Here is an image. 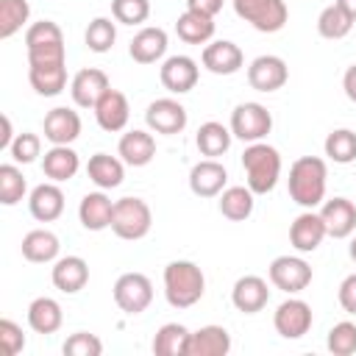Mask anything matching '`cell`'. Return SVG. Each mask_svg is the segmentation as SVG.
I'll use <instances>...</instances> for the list:
<instances>
[{
    "instance_id": "1",
    "label": "cell",
    "mask_w": 356,
    "mask_h": 356,
    "mask_svg": "<svg viewBox=\"0 0 356 356\" xmlns=\"http://www.w3.org/2000/svg\"><path fill=\"white\" fill-rule=\"evenodd\" d=\"M325 178H328V167L320 156H300L292 161L289 167V197L303 206V209H314L325 200Z\"/></svg>"
},
{
    "instance_id": "2",
    "label": "cell",
    "mask_w": 356,
    "mask_h": 356,
    "mask_svg": "<svg viewBox=\"0 0 356 356\" xmlns=\"http://www.w3.org/2000/svg\"><path fill=\"white\" fill-rule=\"evenodd\" d=\"M206 292L203 270L195 261L178 259L164 267V298L172 309H189L195 306Z\"/></svg>"
},
{
    "instance_id": "3",
    "label": "cell",
    "mask_w": 356,
    "mask_h": 356,
    "mask_svg": "<svg viewBox=\"0 0 356 356\" xmlns=\"http://www.w3.org/2000/svg\"><path fill=\"white\" fill-rule=\"evenodd\" d=\"M242 167H245L248 186L253 195L273 192L281 178V156L267 142H250L242 153Z\"/></svg>"
},
{
    "instance_id": "4",
    "label": "cell",
    "mask_w": 356,
    "mask_h": 356,
    "mask_svg": "<svg viewBox=\"0 0 356 356\" xmlns=\"http://www.w3.org/2000/svg\"><path fill=\"white\" fill-rule=\"evenodd\" d=\"M150 225H153V214H150V206L142 197H120V200H114L111 231L120 239L136 242V239L147 236Z\"/></svg>"
},
{
    "instance_id": "5",
    "label": "cell",
    "mask_w": 356,
    "mask_h": 356,
    "mask_svg": "<svg viewBox=\"0 0 356 356\" xmlns=\"http://www.w3.org/2000/svg\"><path fill=\"white\" fill-rule=\"evenodd\" d=\"M234 11L261 33L281 31L289 17L284 0H234Z\"/></svg>"
},
{
    "instance_id": "6",
    "label": "cell",
    "mask_w": 356,
    "mask_h": 356,
    "mask_svg": "<svg viewBox=\"0 0 356 356\" xmlns=\"http://www.w3.org/2000/svg\"><path fill=\"white\" fill-rule=\"evenodd\" d=\"M231 134L242 142H261L273 128V114L261 103H239L231 111Z\"/></svg>"
},
{
    "instance_id": "7",
    "label": "cell",
    "mask_w": 356,
    "mask_h": 356,
    "mask_svg": "<svg viewBox=\"0 0 356 356\" xmlns=\"http://www.w3.org/2000/svg\"><path fill=\"white\" fill-rule=\"evenodd\" d=\"M114 303L125 314H142L153 303V284L145 273H122L114 281Z\"/></svg>"
},
{
    "instance_id": "8",
    "label": "cell",
    "mask_w": 356,
    "mask_h": 356,
    "mask_svg": "<svg viewBox=\"0 0 356 356\" xmlns=\"http://www.w3.org/2000/svg\"><path fill=\"white\" fill-rule=\"evenodd\" d=\"M270 284L281 292H303L309 284H312V267L300 259V256H275L270 261Z\"/></svg>"
},
{
    "instance_id": "9",
    "label": "cell",
    "mask_w": 356,
    "mask_h": 356,
    "mask_svg": "<svg viewBox=\"0 0 356 356\" xmlns=\"http://www.w3.org/2000/svg\"><path fill=\"white\" fill-rule=\"evenodd\" d=\"M273 325L284 339H300L312 328V306L300 298H289L275 309Z\"/></svg>"
},
{
    "instance_id": "10",
    "label": "cell",
    "mask_w": 356,
    "mask_h": 356,
    "mask_svg": "<svg viewBox=\"0 0 356 356\" xmlns=\"http://www.w3.org/2000/svg\"><path fill=\"white\" fill-rule=\"evenodd\" d=\"M159 78H161V86L167 92L186 95L197 86L200 70H197V61L189 58V56H170V58H164V64L159 70Z\"/></svg>"
},
{
    "instance_id": "11",
    "label": "cell",
    "mask_w": 356,
    "mask_h": 356,
    "mask_svg": "<svg viewBox=\"0 0 356 356\" xmlns=\"http://www.w3.org/2000/svg\"><path fill=\"white\" fill-rule=\"evenodd\" d=\"M289 81V67L281 56H259L248 67V83L256 92H278Z\"/></svg>"
},
{
    "instance_id": "12",
    "label": "cell",
    "mask_w": 356,
    "mask_h": 356,
    "mask_svg": "<svg viewBox=\"0 0 356 356\" xmlns=\"http://www.w3.org/2000/svg\"><path fill=\"white\" fill-rule=\"evenodd\" d=\"M186 108L172 100V97H159L147 106L145 111V122L150 131L156 134H164V136H172V134H181L186 128Z\"/></svg>"
},
{
    "instance_id": "13",
    "label": "cell",
    "mask_w": 356,
    "mask_h": 356,
    "mask_svg": "<svg viewBox=\"0 0 356 356\" xmlns=\"http://www.w3.org/2000/svg\"><path fill=\"white\" fill-rule=\"evenodd\" d=\"M111 89L108 83V75L97 67H86L81 72H75V78L70 81V95H72V103L81 106V108H95L97 100Z\"/></svg>"
},
{
    "instance_id": "14",
    "label": "cell",
    "mask_w": 356,
    "mask_h": 356,
    "mask_svg": "<svg viewBox=\"0 0 356 356\" xmlns=\"http://www.w3.org/2000/svg\"><path fill=\"white\" fill-rule=\"evenodd\" d=\"M200 61L209 72L214 75H234L242 70L245 64V56L239 50V44L228 42V39H217V42H209L200 53Z\"/></svg>"
},
{
    "instance_id": "15",
    "label": "cell",
    "mask_w": 356,
    "mask_h": 356,
    "mask_svg": "<svg viewBox=\"0 0 356 356\" xmlns=\"http://www.w3.org/2000/svg\"><path fill=\"white\" fill-rule=\"evenodd\" d=\"M325 236H328V234H325V222H323V217L314 214L312 209H306L303 214H298V217L292 220V225H289V242H292V248H295L298 253H312V250H317Z\"/></svg>"
},
{
    "instance_id": "16",
    "label": "cell",
    "mask_w": 356,
    "mask_h": 356,
    "mask_svg": "<svg viewBox=\"0 0 356 356\" xmlns=\"http://www.w3.org/2000/svg\"><path fill=\"white\" fill-rule=\"evenodd\" d=\"M228 184V170L217 159H203L189 170V189L197 197H217Z\"/></svg>"
},
{
    "instance_id": "17",
    "label": "cell",
    "mask_w": 356,
    "mask_h": 356,
    "mask_svg": "<svg viewBox=\"0 0 356 356\" xmlns=\"http://www.w3.org/2000/svg\"><path fill=\"white\" fill-rule=\"evenodd\" d=\"M81 136V117L67 106H56L44 114V139L50 145H72Z\"/></svg>"
},
{
    "instance_id": "18",
    "label": "cell",
    "mask_w": 356,
    "mask_h": 356,
    "mask_svg": "<svg viewBox=\"0 0 356 356\" xmlns=\"http://www.w3.org/2000/svg\"><path fill=\"white\" fill-rule=\"evenodd\" d=\"M28 209H31V217L39 220V222L58 220L61 211H64V192H61V186L56 181L33 186L31 195H28Z\"/></svg>"
},
{
    "instance_id": "19",
    "label": "cell",
    "mask_w": 356,
    "mask_h": 356,
    "mask_svg": "<svg viewBox=\"0 0 356 356\" xmlns=\"http://www.w3.org/2000/svg\"><path fill=\"white\" fill-rule=\"evenodd\" d=\"M267 300H270V286H267V281L261 275H242V278H236V284L231 289V303L239 312L256 314V312H261L267 306Z\"/></svg>"
},
{
    "instance_id": "20",
    "label": "cell",
    "mask_w": 356,
    "mask_h": 356,
    "mask_svg": "<svg viewBox=\"0 0 356 356\" xmlns=\"http://www.w3.org/2000/svg\"><path fill=\"white\" fill-rule=\"evenodd\" d=\"M320 217L325 222V234L334 239H345L356 231V206L348 197H331L323 203Z\"/></svg>"
},
{
    "instance_id": "21",
    "label": "cell",
    "mask_w": 356,
    "mask_h": 356,
    "mask_svg": "<svg viewBox=\"0 0 356 356\" xmlns=\"http://www.w3.org/2000/svg\"><path fill=\"white\" fill-rule=\"evenodd\" d=\"M128 117H131V108H128V97L120 92V89H108L97 106H95V120L103 131L108 134H117L128 125Z\"/></svg>"
},
{
    "instance_id": "22",
    "label": "cell",
    "mask_w": 356,
    "mask_h": 356,
    "mask_svg": "<svg viewBox=\"0 0 356 356\" xmlns=\"http://www.w3.org/2000/svg\"><path fill=\"white\" fill-rule=\"evenodd\" d=\"M50 281L56 289L67 292V295H75L86 286L89 281V264L81 259V256H61L56 259L53 264V273H50Z\"/></svg>"
},
{
    "instance_id": "23",
    "label": "cell",
    "mask_w": 356,
    "mask_h": 356,
    "mask_svg": "<svg viewBox=\"0 0 356 356\" xmlns=\"http://www.w3.org/2000/svg\"><path fill=\"white\" fill-rule=\"evenodd\" d=\"M128 53L136 64H156L167 53V31L156 28V25H147V28L136 31V36L131 39Z\"/></svg>"
},
{
    "instance_id": "24",
    "label": "cell",
    "mask_w": 356,
    "mask_h": 356,
    "mask_svg": "<svg viewBox=\"0 0 356 356\" xmlns=\"http://www.w3.org/2000/svg\"><path fill=\"white\" fill-rule=\"evenodd\" d=\"M117 153H120V159H122L128 167H145V164H150L153 156H156V139H153V134L134 128V131H128V134L120 136Z\"/></svg>"
},
{
    "instance_id": "25",
    "label": "cell",
    "mask_w": 356,
    "mask_h": 356,
    "mask_svg": "<svg viewBox=\"0 0 356 356\" xmlns=\"http://www.w3.org/2000/svg\"><path fill=\"white\" fill-rule=\"evenodd\" d=\"M111 214H114V203L111 197L100 189V192H89L83 195L81 206H78V220L86 231H103L111 228Z\"/></svg>"
},
{
    "instance_id": "26",
    "label": "cell",
    "mask_w": 356,
    "mask_h": 356,
    "mask_svg": "<svg viewBox=\"0 0 356 356\" xmlns=\"http://www.w3.org/2000/svg\"><path fill=\"white\" fill-rule=\"evenodd\" d=\"M78 167H81V159L70 145H53L42 156V172L56 184L70 181L78 172Z\"/></svg>"
},
{
    "instance_id": "27",
    "label": "cell",
    "mask_w": 356,
    "mask_h": 356,
    "mask_svg": "<svg viewBox=\"0 0 356 356\" xmlns=\"http://www.w3.org/2000/svg\"><path fill=\"white\" fill-rule=\"evenodd\" d=\"M58 250H61V242L53 231L47 228H33L22 236V256L33 264H50L58 259Z\"/></svg>"
},
{
    "instance_id": "28",
    "label": "cell",
    "mask_w": 356,
    "mask_h": 356,
    "mask_svg": "<svg viewBox=\"0 0 356 356\" xmlns=\"http://www.w3.org/2000/svg\"><path fill=\"white\" fill-rule=\"evenodd\" d=\"M231 350V334L222 325H203L189 337L186 356H225Z\"/></svg>"
},
{
    "instance_id": "29",
    "label": "cell",
    "mask_w": 356,
    "mask_h": 356,
    "mask_svg": "<svg viewBox=\"0 0 356 356\" xmlns=\"http://www.w3.org/2000/svg\"><path fill=\"white\" fill-rule=\"evenodd\" d=\"M125 161L117 159V156H108V153H95L89 156V164H86V175L89 181L97 186V189H114L122 184L125 178Z\"/></svg>"
},
{
    "instance_id": "30",
    "label": "cell",
    "mask_w": 356,
    "mask_h": 356,
    "mask_svg": "<svg viewBox=\"0 0 356 356\" xmlns=\"http://www.w3.org/2000/svg\"><path fill=\"white\" fill-rule=\"evenodd\" d=\"M175 33L186 44H209L214 36V17H206V14L186 8L175 22Z\"/></svg>"
},
{
    "instance_id": "31",
    "label": "cell",
    "mask_w": 356,
    "mask_h": 356,
    "mask_svg": "<svg viewBox=\"0 0 356 356\" xmlns=\"http://www.w3.org/2000/svg\"><path fill=\"white\" fill-rule=\"evenodd\" d=\"M189 337L192 331L181 323H164L153 337V353L156 356H186L189 353Z\"/></svg>"
},
{
    "instance_id": "32",
    "label": "cell",
    "mask_w": 356,
    "mask_h": 356,
    "mask_svg": "<svg viewBox=\"0 0 356 356\" xmlns=\"http://www.w3.org/2000/svg\"><path fill=\"white\" fill-rule=\"evenodd\" d=\"M28 81L36 95L56 97L67 89V67L64 64H44V67H28Z\"/></svg>"
},
{
    "instance_id": "33",
    "label": "cell",
    "mask_w": 356,
    "mask_h": 356,
    "mask_svg": "<svg viewBox=\"0 0 356 356\" xmlns=\"http://www.w3.org/2000/svg\"><path fill=\"white\" fill-rule=\"evenodd\" d=\"M61 323H64V314H61L58 300H53V298L31 300V306H28V325L36 334H56L61 328Z\"/></svg>"
},
{
    "instance_id": "34",
    "label": "cell",
    "mask_w": 356,
    "mask_h": 356,
    "mask_svg": "<svg viewBox=\"0 0 356 356\" xmlns=\"http://www.w3.org/2000/svg\"><path fill=\"white\" fill-rule=\"evenodd\" d=\"M231 139H234L231 128H225L222 122H214V120H209V122H203V125L197 128L195 145H197V150H200L206 159H217V156L228 153V147H231Z\"/></svg>"
},
{
    "instance_id": "35",
    "label": "cell",
    "mask_w": 356,
    "mask_h": 356,
    "mask_svg": "<svg viewBox=\"0 0 356 356\" xmlns=\"http://www.w3.org/2000/svg\"><path fill=\"white\" fill-rule=\"evenodd\" d=\"M253 192L250 186H225L220 192V214L231 222H242L253 214Z\"/></svg>"
},
{
    "instance_id": "36",
    "label": "cell",
    "mask_w": 356,
    "mask_h": 356,
    "mask_svg": "<svg viewBox=\"0 0 356 356\" xmlns=\"http://www.w3.org/2000/svg\"><path fill=\"white\" fill-rule=\"evenodd\" d=\"M350 28H353V19H350L337 3L325 6V8L320 11V17H317V33H320L323 39H331V42L345 39V36L350 33Z\"/></svg>"
},
{
    "instance_id": "37",
    "label": "cell",
    "mask_w": 356,
    "mask_h": 356,
    "mask_svg": "<svg viewBox=\"0 0 356 356\" xmlns=\"http://www.w3.org/2000/svg\"><path fill=\"white\" fill-rule=\"evenodd\" d=\"M325 156L334 164H350L356 161V131L350 128H337L325 136Z\"/></svg>"
},
{
    "instance_id": "38",
    "label": "cell",
    "mask_w": 356,
    "mask_h": 356,
    "mask_svg": "<svg viewBox=\"0 0 356 356\" xmlns=\"http://www.w3.org/2000/svg\"><path fill=\"white\" fill-rule=\"evenodd\" d=\"M28 192L25 175L17 164H0V203L3 206H17Z\"/></svg>"
},
{
    "instance_id": "39",
    "label": "cell",
    "mask_w": 356,
    "mask_h": 356,
    "mask_svg": "<svg viewBox=\"0 0 356 356\" xmlns=\"http://www.w3.org/2000/svg\"><path fill=\"white\" fill-rule=\"evenodd\" d=\"M31 17L28 0H0V39H11Z\"/></svg>"
},
{
    "instance_id": "40",
    "label": "cell",
    "mask_w": 356,
    "mask_h": 356,
    "mask_svg": "<svg viewBox=\"0 0 356 356\" xmlns=\"http://www.w3.org/2000/svg\"><path fill=\"white\" fill-rule=\"evenodd\" d=\"M117 39V25L108 17H95L83 33V42L92 53H108Z\"/></svg>"
},
{
    "instance_id": "41",
    "label": "cell",
    "mask_w": 356,
    "mask_h": 356,
    "mask_svg": "<svg viewBox=\"0 0 356 356\" xmlns=\"http://www.w3.org/2000/svg\"><path fill=\"white\" fill-rule=\"evenodd\" d=\"M325 345H328V350H331L334 356H353V353H356V323H350V320L337 323V325L328 331Z\"/></svg>"
},
{
    "instance_id": "42",
    "label": "cell",
    "mask_w": 356,
    "mask_h": 356,
    "mask_svg": "<svg viewBox=\"0 0 356 356\" xmlns=\"http://www.w3.org/2000/svg\"><path fill=\"white\" fill-rule=\"evenodd\" d=\"M44 44H64V33H61V28H58L53 19L33 22V25L25 31V50H31V47H44Z\"/></svg>"
},
{
    "instance_id": "43",
    "label": "cell",
    "mask_w": 356,
    "mask_h": 356,
    "mask_svg": "<svg viewBox=\"0 0 356 356\" xmlns=\"http://www.w3.org/2000/svg\"><path fill=\"white\" fill-rule=\"evenodd\" d=\"M111 14L122 25H142L150 17V0H111Z\"/></svg>"
},
{
    "instance_id": "44",
    "label": "cell",
    "mask_w": 356,
    "mask_h": 356,
    "mask_svg": "<svg viewBox=\"0 0 356 356\" xmlns=\"http://www.w3.org/2000/svg\"><path fill=\"white\" fill-rule=\"evenodd\" d=\"M8 153H11V159L17 164H31V161H36L42 156V139L36 134H31V131H22V134L14 136Z\"/></svg>"
},
{
    "instance_id": "45",
    "label": "cell",
    "mask_w": 356,
    "mask_h": 356,
    "mask_svg": "<svg viewBox=\"0 0 356 356\" xmlns=\"http://www.w3.org/2000/svg\"><path fill=\"white\" fill-rule=\"evenodd\" d=\"M61 350H64V356H100L103 353V342L89 331H75L72 337H67Z\"/></svg>"
},
{
    "instance_id": "46",
    "label": "cell",
    "mask_w": 356,
    "mask_h": 356,
    "mask_svg": "<svg viewBox=\"0 0 356 356\" xmlns=\"http://www.w3.org/2000/svg\"><path fill=\"white\" fill-rule=\"evenodd\" d=\"M22 350H25V334H22V328L14 320L3 317L0 320V353L3 356H17Z\"/></svg>"
},
{
    "instance_id": "47",
    "label": "cell",
    "mask_w": 356,
    "mask_h": 356,
    "mask_svg": "<svg viewBox=\"0 0 356 356\" xmlns=\"http://www.w3.org/2000/svg\"><path fill=\"white\" fill-rule=\"evenodd\" d=\"M44 64H64V44H44L28 50V67H44Z\"/></svg>"
},
{
    "instance_id": "48",
    "label": "cell",
    "mask_w": 356,
    "mask_h": 356,
    "mask_svg": "<svg viewBox=\"0 0 356 356\" xmlns=\"http://www.w3.org/2000/svg\"><path fill=\"white\" fill-rule=\"evenodd\" d=\"M337 298H339V306H342L348 314H356V273H350V275L342 278Z\"/></svg>"
},
{
    "instance_id": "49",
    "label": "cell",
    "mask_w": 356,
    "mask_h": 356,
    "mask_svg": "<svg viewBox=\"0 0 356 356\" xmlns=\"http://www.w3.org/2000/svg\"><path fill=\"white\" fill-rule=\"evenodd\" d=\"M186 8L206 17H217L222 11V0H186Z\"/></svg>"
},
{
    "instance_id": "50",
    "label": "cell",
    "mask_w": 356,
    "mask_h": 356,
    "mask_svg": "<svg viewBox=\"0 0 356 356\" xmlns=\"http://www.w3.org/2000/svg\"><path fill=\"white\" fill-rule=\"evenodd\" d=\"M342 89H345L348 100L356 103V64H350V67L345 70V75H342Z\"/></svg>"
},
{
    "instance_id": "51",
    "label": "cell",
    "mask_w": 356,
    "mask_h": 356,
    "mask_svg": "<svg viewBox=\"0 0 356 356\" xmlns=\"http://www.w3.org/2000/svg\"><path fill=\"white\" fill-rule=\"evenodd\" d=\"M14 142V131H11V120L3 114V134H0V150H8Z\"/></svg>"
},
{
    "instance_id": "52",
    "label": "cell",
    "mask_w": 356,
    "mask_h": 356,
    "mask_svg": "<svg viewBox=\"0 0 356 356\" xmlns=\"http://www.w3.org/2000/svg\"><path fill=\"white\" fill-rule=\"evenodd\" d=\"M334 3H337V6H339V8H342V11L356 22V0H334Z\"/></svg>"
},
{
    "instance_id": "53",
    "label": "cell",
    "mask_w": 356,
    "mask_h": 356,
    "mask_svg": "<svg viewBox=\"0 0 356 356\" xmlns=\"http://www.w3.org/2000/svg\"><path fill=\"white\" fill-rule=\"evenodd\" d=\"M348 253H350V259H353V261H356V236H353V239H350V245H348Z\"/></svg>"
}]
</instances>
